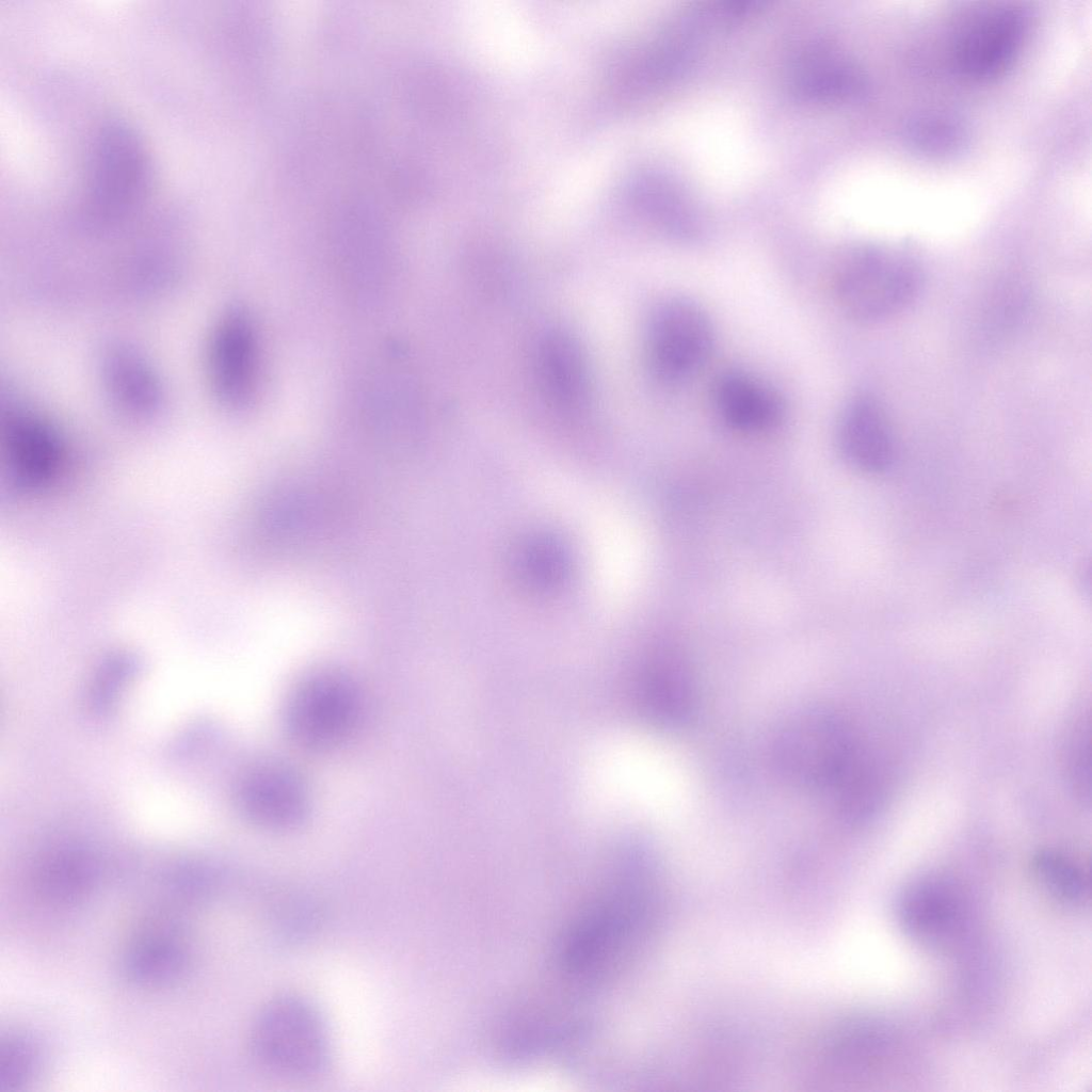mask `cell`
<instances>
[{"mask_svg":"<svg viewBox=\"0 0 1092 1092\" xmlns=\"http://www.w3.org/2000/svg\"><path fill=\"white\" fill-rule=\"evenodd\" d=\"M863 746L841 716L815 707L783 723L772 753L777 769L793 785L831 791Z\"/></svg>","mask_w":1092,"mask_h":1092,"instance_id":"1","label":"cell"},{"mask_svg":"<svg viewBox=\"0 0 1092 1092\" xmlns=\"http://www.w3.org/2000/svg\"><path fill=\"white\" fill-rule=\"evenodd\" d=\"M646 892L625 883L608 892L571 926L563 941L564 970L594 978L610 969L637 936L646 911Z\"/></svg>","mask_w":1092,"mask_h":1092,"instance_id":"2","label":"cell"},{"mask_svg":"<svg viewBox=\"0 0 1092 1092\" xmlns=\"http://www.w3.org/2000/svg\"><path fill=\"white\" fill-rule=\"evenodd\" d=\"M252 1047L263 1066L291 1077L317 1075L331 1058L322 1017L298 996H282L267 1003L254 1024Z\"/></svg>","mask_w":1092,"mask_h":1092,"instance_id":"3","label":"cell"},{"mask_svg":"<svg viewBox=\"0 0 1092 1092\" xmlns=\"http://www.w3.org/2000/svg\"><path fill=\"white\" fill-rule=\"evenodd\" d=\"M921 273L917 264L898 254L861 248L836 266L834 294L853 319L873 322L903 310L917 296Z\"/></svg>","mask_w":1092,"mask_h":1092,"instance_id":"4","label":"cell"},{"mask_svg":"<svg viewBox=\"0 0 1092 1092\" xmlns=\"http://www.w3.org/2000/svg\"><path fill=\"white\" fill-rule=\"evenodd\" d=\"M360 711L358 689L342 672L323 670L305 677L286 707V727L312 751L337 746L354 729Z\"/></svg>","mask_w":1092,"mask_h":1092,"instance_id":"5","label":"cell"},{"mask_svg":"<svg viewBox=\"0 0 1092 1092\" xmlns=\"http://www.w3.org/2000/svg\"><path fill=\"white\" fill-rule=\"evenodd\" d=\"M148 171L144 148L131 130L119 125L105 128L91 160L90 213L111 221L130 212L145 193Z\"/></svg>","mask_w":1092,"mask_h":1092,"instance_id":"6","label":"cell"},{"mask_svg":"<svg viewBox=\"0 0 1092 1092\" xmlns=\"http://www.w3.org/2000/svg\"><path fill=\"white\" fill-rule=\"evenodd\" d=\"M713 328L704 309L686 298L670 299L654 311L647 330V354L654 372L680 381L708 359Z\"/></svg>","mask_w":1092,"mask_h":1092,"instance_id":"7","label":"cell"},{"mask_svg":"<svg viewBox=\"0 0 1092 1092\" xmlns=\"http://www.w3.org/2000/svg\"><path fill=\"white\" fill-rule=\"evenodd\" d=\"M1027 27L1026 13L1012 4L977 11L953 41L956 68L971 80H987L1000 75L1019 52Z\"/></svg>","mask_w":1092,"mask_h":1092,"instance_id":"8","label":"cell"},{"mask_svg":"<svg viewBox=\"0 0 1092 1092\" xmlns=\"http://www.w3.org/2000/svg\"><path fill=\"white\" fill-rule=\"evenodd\" d=\"M209 372L220 402L235 411L248 406L258 383L256 332L248 314L227 311L216 325L209 350Z\"/></svg>","mask_w":1092,"mask_h":1092,"instance_id":"9","label":"cell"},{"mask_svg":"<svg viewBox=\"0 0 1092 1092\" xmlns=\"http://www.w3.org/2000/svg\"><path fill=\"white\" fill-rule=\"evenodd\" d=\"M897 919L918 943L944 947L958 938L967 919L960 885L944 876H927L906 886L897 901Z\"/></svg>","mask_w":1092,"mask_h":1092,"instance_id":"10","label":"cell"},{"mask_svg":"<svg viewBox=\"0 0 1092 1092\" xmlns=\"http://www.w3.org/2000/svg\"><path fill=\"white\" fill-rule=\"evenodd\" d=\"M243 812L269 829H289L300 823L308 808L302 780L289 768L274 762L260 765L245 776L240 792Z\"/></svg>","mask_w":1092,"mask_h":1092,"instance_id":"11","label":"cell"},{"mask_svg":"<svg viewBox=\"0 0 1092 1092\" xmlns=\"http://www.w3.org/2000/svg\"><path fill=\"white\" fill-rule=\"evenodd\" d=\"M2 424L9 459L19 483L34 487L53 477L62 460V448L49 424L20 406L10 407Z\"/></svg>","mask_w":1092,"mask_h":1092,"instance_id":"12","label":"cell"},{"mask_svg":"<svg viewBox=\"0 0 1092 1092\" xmlns=\"http://www.w3.org/2000/svg\"><path fill=\"white\" fill-rule=\"evenodd\" d=\"M840 449L847 460L864 471L886 470L895 456L890 427L880 403L858 395L846 405L839 423Z\"/></svg>","mask_w":1092,"mask_h":1092,"instance_id":"13","label":"cell"},{"mask_svg":"<svg viewBox=\"0 0 1092 1092\" xmlns=\"http://www.w3.org/2000/svg\"><path fill=\"white\" fill-rule=\"evenodd\" d=\"M366 414L371 427L391 441L410 440L418 423V400L410 374L389 368L372 379L366 392Z\"/></svg>","mask_w":1092,"mask_h":1092,"instance_id":"14","label":"cell"},{"mask_svg":"<svg viewBox=\"0 0 1092 1092\" xmlns=\"http://www.w3.org/2000/svg\"><path fill=\"white\" fill-rule=\"evenodd\" d=\"M713 402L721 418L742 431H761L777 423L783 414L778 395L743 372L723 374L716 383Z\"/></svg>","mask_w":1092,"mask_h":1092,"instance_id":"15","label":"cell"},{"mask_svg":"<svg viewBox=\"0 0 1092 1092\" xmlns=\"http://www.w3.org/2000/svg\"><path fill=\"white\" fill-rule=\"evenodd\" d=\"M643 704L649 717L665 727H678L692 719L696 705L693 676L684 661L670 656L658 660L642 684Z\"/></svg>","mask_w":1092,"mask_h":1092,"instance_id":"16","label":"cell"},{"mask_svg":"<svg viewBox=\"0 0 1092 1092\" xmlns=\"http://www.w3.org/2000/svg\"><path fill=\"white\" fill-rule=\"evenodd\" d=\"M187 951L176 933L152 929L142 933L125 956V970L135 982L160 985L175 980L184 969Z\"/></svg>","mask_w":1092,"mask_h":1092,"instance_id":"17","label":"cell"},{"mask_svg":"<svg viewBox=\"0 0 1092 1092\" xmlns=\"http://www.w3.org/2000/svg\"><path fill=\"white\" fill-rule=\"evenodd\" d=\"M886 788L883 767L864 746L831 791L841 816L851 823H862L881 808Z\"/></svg>","mask_w":1092,"mask_h":1092,"instance_id":"18","label":"cell"},{"mask_svg":"<svg viewBox=\"0 0 1092 1092\" xmlns=\"http://www.w3.org/2000/svg\"><path fill=\"white\" fill-rule=\"evenodd\" d=\"M111 394L129 412L148 414L159 404L157 379L142 358L131 350H111L105 360Z\"/></svg>","mask_w":1092,"mask_h":1092,"instance_id":"19","label":"cell"},{"mask_svg":"<svg viewBox=\"0 0 1092 1092\" xmlns=\"http://www.w3.org/2000/svg\"><path fill=\"white\" fill-rule=\"evenodd\" d=\"M541 363L544 379L553 396L567 405L578 403L584 396L585 379L574 342L564 335L547 337Z\"/></svg>","mask_w":1092,"mask_h":1092,"instance_id":"20","label":"cell"},{"mask_svg":"<svg viewBox=\"0 0 1092 1092\" xmlns=\"http://www.w3.org/2000/svg\"><path fill=\"white\" fill-rule=\"evenodd\" d=\"M1032 872L1041 886L1065 904H1081L1089 896V874L1072 856L1053 849L1039 851Z\"/></svg>","mask_w":1092,"mask_h":1092,"instance_id":"21","label":"cell"},{"mask_svg":"<svg viewBox=\"0 0 1092 1092\" xmlns=\"http://www.w3.org/2000/svg\"><path fill=\"white\" fill-rule=\"evenodd\" d=\"M1064 780L1073 797L1089 804L1091 797L1090 717L1080 713L1070 726L1062 751Z\"/></svg>","mask_w":1092,"mask_h":1092,"instance_id":"22","label":"cell"},{"mask_svg":"<svg viewBox=\"0 0 1092 1092\" xmlns=\"http://www.w3.org/2000/svg\"><path fill=\"white\" fill-rule=\"evenodd\" d=\"M37 1045L27 1035L10 1034L0 1045V1092L27 1083L39 1065Z\"/></svg>","mask_w":1092,"mask_h":1092,"instance_id":"23","label":"cell"},{"mask_svg":"<svg viewBox=\"0 0 1092 1092\" xmlns=\"http://www.w3.org/2000/svg\"><path fill=\"white\" fill-rule=\"evenodd\" d=\"M90 866L73 857L58 858L39 877L42 893L55 901L67 902L81 897L91 883Z\"/></svg>","mask_w":1092,"mask_h":1092,"instance_id":"24","label":"cell"},{"mask_svg":"<svg viewBox=\"0 0 1092 1092\" xmlns=\"http://www.w3.org/2000/svg\"><path fill=\"white\" fill-rule=\"evenodd\" d=\"M812 71L800 80L804 94L814 96H842L856 94L863 85L861 76L849 65L832 64Z\"/></svg>","mask_w":1092,"mask_h":1092,"instance_id":"25","label":"cell"}]
</instances>
